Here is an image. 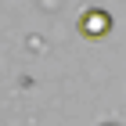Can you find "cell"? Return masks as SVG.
<instances>
[{"instance_id": "6da1fadb", "label": "cell", "mask_w": 126, "mask_h": 126, "mask_svg": "<svg viewBox=\"0 0 126 126\" xmlns=\"http://www.w3.org/2000/svg\"><path fill=\"white\" fill-rule=\"evenodd\" d=\"M79 32H83L87 40L108 36V32H112V15H108L105 7H90V11H83V18H79Z\"/></svg>"}]
</instances>
